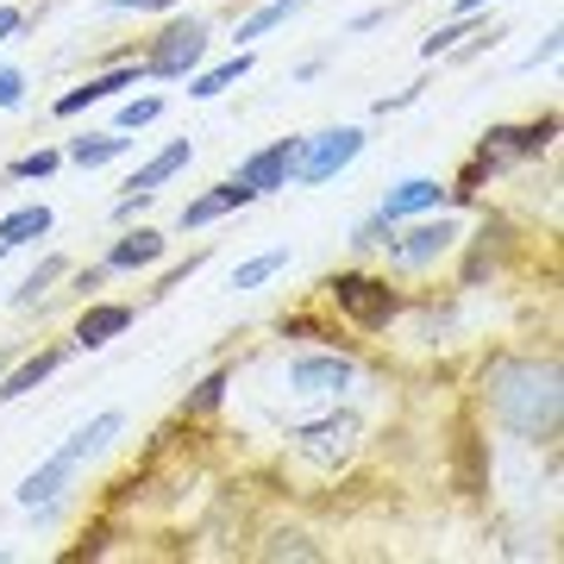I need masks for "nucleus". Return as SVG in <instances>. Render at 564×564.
Masks as SVG:
<instances>
[{
  "mask_svg": "<svg viewBox=\"0 0 564 564\" xmlns=\"http://www.w3.org/2000/svg\"><path fill=\"white\" fill-rule=\"evenodd\" d=\"M489 408L508 433L552 440L558 433V370L552 364H496L489 370Z\"/></svg>",
  "mask_w": 564,
  "mask_h": 564,
  "instance_id": "f257e3e1",
  "label": "nucleus"
},
{
  "mask_svg": "<svg viewBox=\"0 0 564 564\" xmlns=\"http://www.w3.org/2000/svg\"><path fill=\"white\" fill-rule=\"evenodd\" d=\"M120 426H126L120 414H95L88 426H76V433H69V440H63L57 452H51V458H44L20 489H13V496H20V508H51V502L63 496V489L76 484V470H82V464L95 458V452H101V445L113 440Z\"/></svg>",
  "mask_w": 564,
  "mask_h": 564,
  "instance_id": "f03ea898",
  "label": "nucleus"
},
{
  "mask_svg": "<svg viewBox=\"0 0 564 564\" xmlns=\"http://www.w3.org/2000/svg\"><path fill=\"white\" fill-rule=\"evenodd\" d=\"M326 295H333V307L339 314H351L358 326H389L395 321V307H402V295L389 289V282H377V276H358V270H345V276H333L326 282Z\"/></svg>",
  "mask_w": 564,
  "mask_h": 564,
  "instance_id": "7ed1b4c3",
  "label": "nucleus"
},
{
  "mask_svg": "<svg viewBox=\"0 0 564 564\" xmlns=\"http://www.w3.org/2000/svg\"><path fill=\"white\" fill-rule=\"evenodd\" d=\"M364 151V132L358 126H333V132H314V139L302 144V158H295V182H307V188H321V182H333L345 170V163Z\"/></svg>",
  "mask_w": 564,
  "mask_h": 564,
  "instance_id": "20e7f679",
  "label": "nucleus"
},
{
  "mask_svg": "<svg viewBox=\"0 0 564 564\" xmlns=\"http://www.w3.org/2000/svg\"><path fill=\"white\" fill-rule=\"evenodd\" d=\"M207 57V25L202 20H176V25H163L158 44H151V57H144V76H188L195 63Z\"/></svg>",
  "mask_w": 564,
  "mask_h": 564,
  "instance_id": "39448f33",
  "label": "nucleus"
},
{
  "mask_svg": "<svg viewBox=\"0 0 564 564\" xmlns=\"http://www.w3.org/2000/svg\"><path fill=\"white\" fill-rule=\"evenodd\" d=\"M307 139H276L270 151H258V158H245L239 182L251 188V195H270V188H289V176H295V158H302Z\"/></svg>",
  "mask_w": 564,
  "mask_h": 564,
  "instance_id": "423d86ee",
  "label": "nucleus"
},
{
  "mask_svg": "<svg viewBox=\"0 0 564 564\" xmlns=\"http://www.w3.org/2000/svg\"><path fill=\"white\" fill-rule=\"evenodd\" d=\"M351 358H295L289 364V383H295V395H339V389H351Z\"/></svg>",
  "mask_w": 564,
  "mask_h": 564,
  "instance_id": "0eeeda50",
  "label": "nucleus"
},
{
  "mask_svg": "<svg viewBox=\"0 0 564 564\" xmlns=\"http://www.w3.org/2000/svg\"><path fill=\"white\" fill-rule=\"evenodd\" d=\"M351 440H358V421H351V414H333V421H314V426H302V433H295V445H302L307 458H321V464L345 458V452H351Z\"/></svg>",
  "mask_w": 564,
  "mask_h": 564,
  "instance_id": "6e6552de",
  "label": "nucleus"
},
{
  "mask_svg": "<svg viewBox=\"0 0 564 564\" xmlns=\"http://www.w3.org/2000/svg\"><path fill=\"white\" fill-rule=\"evenodd\" d=\"M458 245V220H421L408 239H395V251H402L408 263H433L440 251H452Z\"/></svg>",
  "mask_w": 564,
  "mask_h": 564,
  "instance_id": "1a4fd4ad",
  "label": "nucleus"
},
{
  "mask_svg": "<svg viewBox=\"0 0 564 564\" xmlns=\"http://www.w3.org/2000/svg\"><path fill=\"white\" fill-rule=\"evenodd\" d=\"M132 82H139V69H132V63H126V69H107V76H88L76 95H63V101H57V113L69 120V113H82V107L113 101V95H120V88H132Z\"/></svg>",
  "mask_w": 564,
  "mask_h": 564,
  "instance_id": "9d476101",
  "label": "nucleus"
},
{
  "mask_svg": "<svg viewBox=\"0 0 564 564\" xmlns=\"http://www.w3.org/2000/svg\"><path fill=\"white\" fill-rule=\"evenodd\" d=\"M245 202H258V195L232 176V182H220V188H207L202 202L182 207V226H207V220H220V214H232V207H245Z\"/></svg>",
  "mask_w": 564,
  "mask_h": 564,
  "instance_id": "9b49d317",
  "label": "nucleus"
},
{
  "mask_svg": "<svg viewBox=\"0 0 564 564\" xmlns=\"http://www.w3.org/2000/svg\"><path fill=\"white\" fill-rule=\"evenodd\" d=\"M440 202H445V188L433 176H408L402 188L383 202V214H389V220H408V214H433Z\"/></svg>",
  "mask_w": 564,
  "mask_h": 564,
  "instance_id": "f8f14e48",
  "label": "nucleus"
},
{
  "mask_svg": "<svg viewBox=\"0 0 564 564\" xmlns=\"http://www.w3.org/2000/svg\"><path fill=\"white\" fill-rule=\"evenodd\" d=\"M126 326H132V307H88V314L76 321V345H88V351H95V345L120 339Z\"/></svg>",
  "mask_w": 564,
  "mask_h": 564,
  "instance_id": "ddd939ff",
  "label": "nucleus"
},
{
  "mask_svg": "<svg viewBox=\"0 0 564 564\" xmlns=\"http://www.w3.org/2000/svg\"><path fill=\"white\" fill-rule=\"evenodd\" d=\"M57 364H63V351H39V358H25L20 370H7V377H0V402H20V395H32V389H39Z\"/></svg>",
  "mask_w": 564,
  "mask_h": 564,
  "instance_id": "4468645a",
  "label": "nucleus"
},
{
  "mask_svg": "<svg viewBox=\"0 0 564 564\" xmlns=\"http://www.w3.org/2000/svg\"><path fill=\"white\" fill-rule=\"evenodd\" d=\"M163 258V232H151V226H139V232H126L120 245H113V270H139V263H158Z\"/></svg>",
  "mask_w": 564,
  "mask_h": 564,
  "instance_id": "2eb2a0df",
  "label": "nucleus"
},
{
  "mask_svg": "<svg viewBox=\"0 0 564 564\" xmlns=\"http://www.w3.org/2000/svg\"><path fill=\"white\" fill-rule=\"evenodd\" d=\"M51 232V207H20V214H7L0 220V245L13 251V245H32V239H44Z\"/></svg>",
  "mask_w": 564,
  "mask_h": 564,
  "instance_id": "dca6fc26",
  "label": "nucleus"
},
{
  "mask_svg": "<svg viewBox=\"0 0 564 564\" xmlns=\"http://www.w3.org/2000/svg\"><path fill=\"white\" fill-rule=\"evenodd\" d=\"M182 163H188V139H176V144H170V151H158V158L144 163L139 176L126 182V188H144V195H151V188H158V182H170V176H176Z\"/></svg>",
  "mask_w": 564,
  "mask_h": 564,
  "instance_id": "f3484780",
  "label": "nucleus"
},
{
  "mask_svg": "<svg viewBox=\"0 0 564 564\" xmlns=\"http://www.w3.org/2000/svg\"><path fill=\"white\" fill-rule=\"evenodd\" d=\"M245 76H251V57L239 51V57H226L220 69H207V76L195 82L188 95H195V101H214V95H226V88H232V82H245Z\"/></svg>",
  "mask_w": 564,
  "mask_h": 564,
  "instance_id": "a211bd4d",
  "label": "nucleus"
},
{
  "mask_svg": "<svg viewBox=\"0 0 564 564\" xmlns=\"http://www.w3.org/2000/svg\"><path fill=\"white\" fill-rule=\"evenodd\" d=\"M126 144H132V139H120V132H95V139H76V144H69V158H76L82 170H101V163L120 158Z\"/></svg>",
  "mask_w": 564,
  "mask_h": 564,
  "instance_id": "6ab92c4d",
  "label": "nucleus"
},
{
  "mask_svg": "<svg viewBox=\"0 0 564 564\" xmlns=\"http://www.w3.org/2000/svg\"><path fill=\"white\" fill-rule=\"evenodd\" d=\"M282 263H289V251H263V258H251V263H239V270H232V289H258V282H270L282 270Z\"/></svg>",
  "mask_w": 564,
  "mask_h": 564,
  "instance_id": "aec40b11",
  "label": "nucleus"
},
{
  "mask_svg": "<svg viewBox=\"0 0 564 564\" xmlns=\"http://www.w3.org/2000/svg\"><path fill=\"white\" fill-rule=\"evenodd\" d=\"M295 7H307V0H270L263 13H251V20L239 25V39H263V32H270V25H282L289 13H295Z\"/></svg>",
  "mask_w": 564,
  "mask_h": 564,
  "instance_id": "412c9836",
  "label": "nucleus"
},
{
  "mask_svg": "<svg viewBox=\"0 0 564 564\" xmlns=\"http://www.w3.org/2000/svg\"><path fill=\"white\" fill-rule=\"evenodd\" d=\"M57 276H63V258H44L39 270H32V276L20 282V295H13V302H39V295H44V289H51Z\"/></svg>",
  "mask_w": 564,
  "mask_h": 564,
  "instance_id": "4be33fe9",
  "label": "nucleus"
},
{
  "mask_svg": "<svg viewBox=\"0 0 564 564\" xmlns=\"http://www.w3.org/2000/svg\"><path fill=\"white\" fill-rule=\"evenodd\" d=\"M158 113H163L158 95H144V101H126V107H120V132H139V126H151Z\"/></svg>",
  "mask_w": 564,
  "mask_h": 564,
  "instance_id": "5701e85b",
  "label": "nucleus"
},
{
  "mask_svg": "<svg viewBox=\"0 0 564 564\" xmlns=\"http://www.w3.org/2000/svg\"><path fill=\"white\" fill-rule=\"evenodd\" d=\"M263 558H321V545H307L302 533H276V545H263Z\"/></svg>",
  "mask_w": 564,
  "mask_h": 564,
  "instance_id": "b1692460",
  "label": "nucleus"
},
{
  "mask_svg": "<svg viewBox=\"0 0 564 564\" xmlns=\"http://www.w3.org/2000/svg\"><path fill=\"white\" fill-rule=\"evenodd\" d=\"M220 395H226V370H214L195 395H188V414H207V408H220Z\"/></svg>",
  "mask_w": 564,
  "mask_h": 564,
  "instance_id": "393cba45",
  "label": "nucleus"
},
{
  "mask_svg": "<svg viewBox=\"0 0 564 564\" xmlns=\"http://www.w3.org/2000/svg\"><path fill=\"white\" fill-rule=\"evenodd\" d=\"M351 245H395V220H389V214L364 220V226H358V239H351Z\"/></svg>",
  "mask_w": 564,
  "mask_h": 564,
  "instance_id": "a878e982",
  "label": "nucleus"
},
{
  "mask_svg": "<svg viewBox=\"0 0 564 564\" xmlns=\"http://www.w3.org/2000/svg\"><path fill=\"white\" fill-rule=\"evenodd\" d=\"M51 170H57V151H32V158H20V163H13V176H20V182L51 176Z\"/></svg>",
  "mask_w": 564,
  "mask_h": 564,
  "instance_id": "bb28decb",
  "label": "nucleus"
},
{
  "mask_svg": "<svg viewBox=\"0 0 564 564\" xmlns=\"http://www.w3.org/2000/svg\"><path fill=\"white\" fill-rule=\"evenodd\" d=\"M25 101V76L20 69H0V107H20Z\"/></svg>",
  "mask_w": 564,
  "mask_h": 564,
  "instance_id": "cd10ccee",
  "label": "nucleus"
},
{
  "mask_svg": "<svg viewBox=\"0 0 564 564\" xmlns=\"http://www.w3.org/2000/svg\"><path fill=\"white\" fill-rule=\"evenodd\" d=\"M107 7H120V13H163V7H176V0H107Z\"/></svg>",
  "mask_w": 564,
  "mask_h": 564,
  "instance_id": "c85d7f7f",
  "label": "nucleus"
},
{
  "mask_svg": "<svg viewBox=\"0 0 564 564\" xmlns=\"http://www.w3.org/2000/svg\"><path fill=\"white\" fill-rule=\"evenodd\" d=\"M13 32H20V7H0V44L13 39Z\"/></svg>",
  "mask_w": 564,
  "mask_h": 564,
  "instance_id": "c756f323",
  "label": "nucleus"
},
{
  "mask_svg": "<svg viewBox=\"0 0 564 564\" xmlns=\"http://www.w3.org/2000/svg\"><path fill=\"white\" fill-rule=\"evenodd\" d=\"M477 7H489V0H458V13H477Z\"/></svg>",
  "mask_w": 564,
  "mask_h": 564,
  "instance_id": "7c9ffc66",
  "label": "nucleus"
},
{
  "mask_svg": "<svg viewBox=\"0 0 564 564\" xmlns=\"http://www.w3.org/2000/svg\"><path fill=\"white\" fill-rule=\"evenodd\" d=\"M0 370H7V351H0Z\"/></svg>",
  "mask_w": 564,
  "mask_h": 564,
  "instance_id": "2f4dec72",
  "label": "nucleus"
},
{
  "mask_svg": "<svg viewBox=\"0 0 564 564\" xmlns=\"http://www.w3.org/2000/svg\"><path fill=\"white\" fill-rule=\"evenodd\" d=\"M0 258H7V245H0Z\"/></svg>",
  "mask_w": 564,
  "mask_h": 564,
  "instance_id": "473e14b6",
  "label": "nucleus"
}]
</instances>
